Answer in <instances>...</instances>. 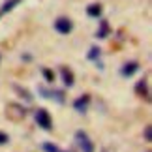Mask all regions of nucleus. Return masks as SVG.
<instances>
[{"instance_id":"9","label":"nucleus","mask_w":152,"mask_h":152,"mask_svg":"<svg viewBox=\"0 0 152 152\" xmlns=\"http://www.w3.org/2000/svg\"><path fill=\"white\" fill-rule=\"evenodd\" d=\"M102 13H103L102 4H90V6H86V15L92 17V19H100Z\"/></svg>"},{"instance_id":"14","label":"nucleus","mask_w":152,"mask_h":152,"mask_svg":"<svg viewBox=\"0 0 152 152\" xmlns=\"http://www.w3.org/2000/svg\"><path fill=\"white\" fill-rule=\"evenodd\" d=\"M42 148H43V152H64V150H60L56 145H53V143H43Z\"/></svg>"},{"instance_id":"18","label":"nucleus","mask_w":152,"mask_h":152,"mask_svg":"<svg viewBox=\"0 0 152 152\" xmlns=\"http://www.w3.org/2000/svg\"><path fill=\"white\" fill-rule=\"evenodd\" d=\"M0 17H2V15H0Z\"/></svg>"},{"instance_id":"1","label":"nucleus","mask_w":152,"mask_h":152,"mask_svg":"<svg viewBox=\"0 0 152 152\" xmlns=\"http://www.w3.org/2000/svg\"><path fill=\"white\" fill-rule=\"evenodd\" d=\"M75 143L81 152H96V147L92 143V139L88 137V133L83 132V130H77L75 132Z\"/></svg>"},{"instance_id":"10","label":"nucleus","mask_w":152,"mask_h":152,"mask_svg":"<svg viewBox=\"0 0 152 152\" xmlns=\"http://www.w3.org/2000/svg\"><path fill=\"white\" fill-rule=\"evenodd\" d=\"M21 2H23V0H6V2L2 4V8H0V15H4V13H8V11L15 10Z\"/></svg>"},{"instance_id":"13","label":"nucleus","mask_w":152,"mask_h":152,"mask_svg":"<svg viewBox=\"0 0 152 152\" xmlns=\"http://www.w3.org/2000/svg\"><path fill=\"white\" fill-rule=\"evenodd\" d=\"M42 75H43V79L47 81V83H53L55 81V72L49 68H42Z\"/></svg>"},{"instance_id":"6","label":"nucleus","mask_w":152,"mask_h":152,"mask_svg":"<svg viewBox=\"0 0 152 152\" xmlns=\"http://www.w3.org/2000/svg\"><path fill=\"white\" fill-rule=\"evenodd\" d=\"M60 77H62V83L68 86V88H72V86L75 85V75L69 68L66 66H60Z\"/></svg>"},{"instance_id":"4","label":"nucleus","mask_w":152,"mask_h":152,"mask_svg":"<svg viewBox=\"0 0 152 152\" xmlns=\"http://www.w3.org/2000/svg\"><path fill=\"white\" fill-rule=\"evenodd\" d=\"M139 62H135V60H130V62H126L124 66L120 68V75L122 77H132V75H135L137 72H139Z\"/></svg>"},{"instance_id":"12","label":"nucleus","mask_w":152,"mask_h":152,"mask_svg":"<svg viewBox=\"0 0 152 152\" xmlns=\"http://www.w3.org/2000/svg\"><path fill=\"white\" fill-rule=\"evenodd\" d=\"M49 100H55L56 103H64V90H49Z\"/></svg>"},{"instance_id":"3","label":"nucleus","mask_w":152,"mask_h":152,"mask_svg":"<svg viewBox=\"0 0 152 152\" xmlns=\"http://www.w3.org/2000/svg\"><path fill=\"white\" fill-rule=\"evenodd\" d=\"M53 28H55L58 34L66 36V34H69L73 30V23H72L69 17H58V19L55 21V25H53Z\"/></svg>"},{"instance_id":"8","label":"nucleus","mask_w":152,"mask_h":152,"mask_svg":"<svg viewBox=\"0 0 152 152\" xmlns=\"http://www.w3.org/2000/svg\"><path fill=\"white\" fill-rule=\"evenodd\" d=\"M111 34V26H109V21L107 19H100V26H98V30H96V38H100V39H105Z\"/></svg>"},{"instance_id":"17","label":"nucleus","mask_w":152,"mask_h":152,"mask_svg":"<svg viewBox=\"0 0 152 152\" xmlns=\"http://www.w3.org/2000/svg\"><path fill=\"white\" fill-rule=\"evenodd\" d=\"M10 143V135L4 132H0V145H8Z\"/></svg>"},{"instance_id":"16","label":"nucleus","mask_w":152,"mask_h":152,"mask_svg":"<svg viewBox=\"0 0 152 152\" xmlns=\"http://www.w3.org/2000/svg\"><path fill=\"white\" fill-rule=\"evenodd\" d=\"M145 141H147V143L152 141V128H150V124L145 126Z\"/></svg>"},{"instance_id":"5","label":"nucleus","mask_w":152,"mask_h":152,"mask_svg":"<svg viewBox=\"0 0 152 152\" xmlns=\"http://www.w3.org/2000/svg\"><path fill=\"white\" fill-rule=\"evenodd\" d=\"M88 105H90V94H83L73 102V109L77 111V113H86Z\"/></svg>"},{"instance_id":"2","label":"nucleus","mask_w":152,"mask_h":152,"mask_svg":"<svg viewBox=\"0 0 152 152\" xmlns=\"http://www.w3.org/2000/svg\"><path fill=\"white\" fill-rule=\"evenodd\" d=\"M34 118H36V124L42 128V130H45V132L53 130V118H51V115H49L47 109H43V107L38 109L36 115H34Z\"/></svg>"},{"instance_id":"15","label":"nucleus","mask_w":152,"mask_h":152,"mask_svg":"<svg viewBox=\"0 0 152 152\" xmlns=\"http://www.w3.org/2000/svg\"><path fill=\"white\" fill-rule=\"evenodd\" d=\"M15 90H17V92H19V94H21L23 98H25V100H26V102H32V96H30V94H28V90H25V88H21V86H15Z\"/></svg>"},{"instance_id":"7","label":"nucleus","mask_w":152,"mask_h":152,"mask_svg":"<svg viewBox=\"0 0 152 152\" xmlns=\"http://www.w3.org/2000/svg\"><path fill=\"white\" fill-rule=\"evenodd\" d=\"M135 94L141 96V98H150V90H148V81L147 79H141L135 83Z\"/></svg>"},{"instance_id":"11","label":"nucleus","mask_w":152,"mask_h":152,"mask_svg":"<svg viewBox=\"0 0 152 152\" xmlns=\"http://www.w3.org/2000/svg\"><path fill=\"white\" fill-rule=\"evenodd\" d=\"M100 56H102V49L100 47H90L88 49V53H86V58H88V60H92V62H98L100 60Z\"/></svg>"}]
</instances>
